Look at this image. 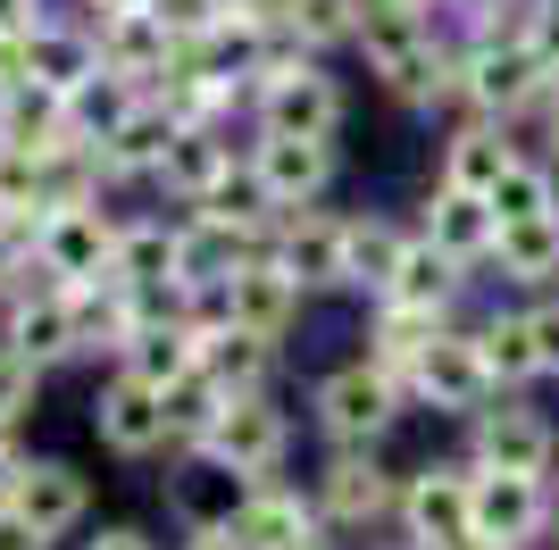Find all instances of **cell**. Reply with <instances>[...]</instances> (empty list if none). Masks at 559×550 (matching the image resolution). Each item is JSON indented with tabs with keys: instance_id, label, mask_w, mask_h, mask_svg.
<instances>
[{
	"instance_id": "obj_21",
	"label": "cell",
	"mask_w": 559,
	"mask_h": 550,
	"mask_svg": "<svg viewBox=\"0 0 559 550\" xmlns=\"http://www.w3.org/2000/svg\"><path fill=\"white\" fill-rule=\"evenodd\" d=\"M384 509H393V476H384L376 458L343 451L326 467V517H343V526H376Z\"/></svg>"
},
{
	"instance_id": "obj_24",
	"label": "cell",
	"mask_w": 559,
	"mask_h": 550,
	"mask_svg": "<svg viewBox=\"0 0 559 550\" xmlns=\"http://www.w3.org/2000/svg\"><path fill=\"white\" fill-rule=\"evenodd\" d=\"M510 142H501V125H467V134H451V151H443V183L451 192H492V183L510 176Z\"/></svg>"
},
{
	"instance_id": "obj_40",
	"label": "cell",
	"mask_w": 559,
	"mask_h": 550,
	"mask_svg": "<svg viewBox=\"0 0 559 550\" xmlns=\"http://www.w3.org/2000/svg\"><path fill=\"white\" fill-rule=\"evenodd\" d=\"M34 25H43V17H34V0H0V34H34Z\"/></svg>"
},
{
	"instance_id": "obj_2",
	"label": "cell",
	"mask_w": 559,
	"mask_h": 550,
	"mask_svg": "<svg viewBox=\"0 0 559 550\" xmlns=\"http://www.w3.org/2000/svg\"><path fill=\"white\" fill-rule=\"evenodd\" d=\"M259 117H267V134H334L343 125V92L326 84L318 68L301 59H259Z\"/></svg>"
},
{
	"instance_id": "obj_25",
	"label": "cell",
	"mask_w": 559,
	"mask_h": 550,
	"mask_svg": "<svg viewBox=\"0 0 559 550\" xmlns=\"http://www.w3.org/2000/svg\"><path fill=\"white\" fill-rule=\"evenodd\" d=\"M25 75H34V84H50V92H75V84H93V75H100V50L75 43V34L34 25V34H25Z\"/></svg>"
},
{
	"instance_id": "obj_8",
	"label": "cell",
	"mask_w": 559,
	"mask_h": 550,
	"mask_svg": "<svg viewBox=\"0 0 559 550\" xmlns=\"http://www.w3.org/2000/svg\"><path fill=\"white\" fill-rule=\"evenodd\" d=\"M393 375H384V367H343V375H326V384H318V417H326V434L334 442H376L384 434V426H393Z\"/></svg>"
},
{
	"instance_id": "obj_6",
	"label": "cell",
	"mask_w": 559,
	"mask_h": 550,
	"mask_svg": "<svg viewBox=\"0 0 559 550\" xmlns=\"http://www.w3.org/2000/svg\"><path fill=\"white\" fill-rule=\"evenodd\" d=\"M43 275H59V284H100V275L117 267V226H100V208H50L43 226Z\"/></svg>"
},
{
	"instance_id": "obj_5",
	"label": "cell",
	"mask_w": 559,
	"mask_h": 550,
	"mask_svg": "<svg viewBox=\"0 0 559 550\" xmlns=\"http://www.w3.org/2000/svg\"><path fill=\"white\" fill-rule=\"evenodd\" d=\"M418 550H476V476H418L401 492Z\"/></svg>"
},
{
	"instance_id": "obj_42",
	"label": "cell",
	"mask_w": 559,
	"mask_h": 550,
	"mask_svg": "<svg viewBox=\"0 0 559 550\" xmlns=\"http://www.w3.org/2000/svg\"><path fill=\"white\" fill-rule=\"evenodd\" d=\"M17 467H25V458L9 451V434H0V501H9V492H17Z\"/></svg>"
},
{
	"instance_id": "obj_27",
	"label": "cell",
	"mask_w": 559,
	"mask_h": 550,
	"mask_svg": "<svg viewBox=\"0 0 559 550\" xmlns=\"http://www.w3.org/2000/svg\"><path fill=\"white\" fill-rule=\"evenodd\" d=\"M234 392L217 384L210 367H192L185 384H167V442H210V426L226 417Z\"/></svg>"
},
{
	"instance_id": "obj_10",
	"label": "cell",
	"mask_w": 559,
	"mask_h": 550,
	"mask_svg": "<svg viewBox=\"0 0 559 550\" xmlns=\"http://www.w3.org/2000/svg\"><path fill=\"white\" fill-rule=\"evenodd\" d=\"M100 442L126 451V458L159 451V442H167V392L142 384V375H117V384L100 392Z\"/></svg>"
},
{
	"instance_id": "obj_33",
	"label": "cell",
	"mask_w": 559,
	"mask_h": 550,
	"mask_svg": "<svg viewBox=\"0 0 559 550\" xmlns=\"http://www.w3.org/2000/svg\"><path fill=\"white\" fill-rule=\"evenodd\" d=\"M359 17H368V0H284L293 43H343V34H359Z\"/></svg>"
},
{
	"instance_id": "obj_11",
	"label": "cell",
	"mask_w": 559,
	"mask_h": 550,
	"mask_svg": "<svg viewBox=\"0 0 559 550\" xmlns=\"http://www.w3.org/2000/svg\"><path fill=\"white\" fill-rule=\"evenodd\" d=\"M226 309H234V325H251V334L276 343L284 325H293V309H301V284H293L276 259H242V267L226 275Z\"/></svg>"
},
{
	"instance_id": "obj_36",
	"label": "cell",
	"mask_w": 559,
	"mask_h": 550,
	"mask_svg": "<svg viewBox=\"0 0 559 550\" xmlns=\"http://www.w3.org/2000/svg\"><path fill=\"white\" fill-rule=\"evenodd\" d=\"M151 9L167 17V34H176V43H192V34H217V25H226V0H151Z\"/></svg>"
},
{
	"instance_id": "obj_19",
	"label": "cell",
	"mask_w": 559,
	"mask_h": 550,
	"mask_svg": "<svg viewBox=\"0 0 559 550\" xmlns=\"http://www.w3.org/2000/svg\"><path fill=\"white\" fill-rule=\"evenodd\" d=\"M176 134H185V117L167 109H126V125L109 134V151H100V176H134V167H167V151H176Z\"/></svg>"
},
{
	"instance_id": "obj_4",
	"label": "cell",
	"mask_w": 559,
	"mask_h": 550,
	"mask_svg": "<svg viewBox=\"0 0 559 550\" xmlns=\"http://www.w3.org/2000/svg\"><path fill=\"white\" fill-rule=\"evenodd\" d=\"M409 392H418V400H435V409H485L501 384H492L485 343H476V334H435V343L418 350V375H409Z\"/></svg>"
},
{
	"instance_id": "obj_18",
	"label": "cell",
	"mask_w": 559,
	"mask_h": 550,
	"mask_svg": "<svg viewBox=\"0 0 559 550\" xmlns=\"http://www.w3.org/2000/svg\"><path fill=\"white\" fill-rule=\"evenodd\" d=\"M9 501H17L43 534H68L75 517H84V476H75V467H59V458H25Z\"/></svg>"
},
{
	"instance_id": "obj_37",
	"label": "cell",
	"mask_w": 559,
	"mask_h": 550,
	"mask_svg": "<svg viewBox=\"0 0 559 550\" xmlns=\"http://www.w3.org/2000/svg\"><path fill=\"white\" fill-rule=\"evenodd\" d=\"M0 550H50V534L34 526L17 501H0Z\"/></svg>"
},
{
	"instance_id": "obj_3",
	"label": "cell",
	"mask_w": 559,
	"mask_h": 550,
	"mask_svg": "<svg viewBox=\"0 0 559 550\" xmlns=\"http://www.w3.org/2000/svg\"><path fill=\"white\" fill-rule=\"evenodd\" d=\"M476 476V542L485 550H526L551 517L543 501V476H518V467H467Z\"/></svg>"
},
{
	"instance_id": "obj_17",
	"label": "cell",
	"mask_w": 559,
	"mask_h": 550,
	"mask_svg": "<svg viewBox=\"0 0 559 550\" xmlns=\"http://www.w3.org/2000/svg\"><path fill=\"white\" fill-rule=\"evenodd\" d=\"M192 367H201V334H192L185 318H151L134 325V343H126V375H142V384H185Z\"/></svg>"
},
{
	"instance_id": "obj_43",
	"label": "cell",
	"mask_w": 559,
	"mask_h": 550,
	"mask_svg": "<svg viewBox=\"0 0 559 550\" xmlns=\"http://www.w3.org/2000/svg\"><path fill=\"white\" fill-rule=\"evenodd\" d=\"M93 550H151V542H142V534H126V526H117V534H100Z\"/></svg>"
},
{
	"instance_id": "obj_20",
	"label": "cell",
	"mask_w": 559,
	"mask_h": 550,
	"mask_svg": "<svg viewBox=\"0 0 559 550\" xmlns=\"http://www.w3.org/2000/svg\"><path fill=\"white\" fill-rule=\"evenodd\" d=\"M9 343L25 359H59V350H84L75 343V284H50V292L17 300V318H9Z\"/></svg>"
},
{
	"instance_id": "obj_16",
	"label": "cell",
	"mask_w": 559,
	"mask_h": 550,
	"mask_svg": "<svg viewBox=\"0 0 559 550\" xmlns=\"http://www.w3.org/2000/svg\"><path fill=\"white\" fill-rule=\"evenodd\" d=\"M426 242H443L460 267H476V259H492V242H501V217H492L485 192H435V208H426Z\"/></svg>"
},
{
	"instance_id": "obj_44",
	"label": "cell",
	"mask_w": 559,
	"mask_h": 550,
	"mask_svg": "<svg viewBox=\"0 0 559 550\" xmlns=\"http://www.w3.org/2000/svg\"><path fill=\"white\" fill-rule=\"evenodd\" d=\"M301 550H326V542H301Z\"/></svg>"
},
{
	"instance_id": "obj_7",
	"label": "cell",
	"mask_w": 559,
	"mask_h": 550,
	"mask_svg": "<svg viewBox=\"0 0 559 550\" xmlns=\"http://www.w3.org/2000/svg\"><path fill=\"white\" fill-rule=\"evenodd\" d=\"M176 59V34L151 0H109V17H100V68L126 75V84H151V75Z\"/></svg>"
},
{
	"instance_id": "obj_9",
	"label": "cell",
	"mask_w": 559,
	"mask_h": 550,
	"mask_svg": "<svg viewBox=\"0 0 559 550\" xmlns=\"http://www.w3.org/2000/svg\"><path fill=\"white\" fill-rule=\"evenodd\" d=\"M201 451H210L217 467H234V476H267V467L284 458V417L267 409L259 392H234L226 417L210 426V442H201Z\"/></svg>"
},
{
	"instance_id": "obj_38",
	"label": "cell",
	"mask_w": 559,
	"mask_h": 550,
	"mask_svg": "<svg viewBox=\"0 0 559 550\" xmlns=\"http://www.w3.org/2000/svg\"><path fill=\"white\" fill-rule=\"evenodd\" d=\"M526 325H535V350H543V375L559 367V300H543V309H526Z\"/></svg>"
},
{
	"instance_id": "obj_41",
	"label": "cell",
	"mask_w": 559,
	"mask_h": 550,
	"mask_svg": "<svg viewBox=\"0 0 559 550\" xmlns=\"http://www.w3.org/2000/svg\"><path fill=\"white\" fill-rule=\"evenodd\" d=\"M192 550H242V534H234V526H201V534H192Z\"/></svg>"
},
{
	"instance_id": "obj_39",
	"label": "cell",
	"mask_w": 559,
	"mask_h": 550,
	"mask_svg": "<svg viewBox=\"0 0 559 550\" xmlns=\"http://www.w3.org/2000/svg\"><path fill=\"white\" fill-rule=\"evenodd\" d=\"M17 275H25V234H17V226H0V292H9Z\"/></svg>"
},
{
	"instance_id": "obj_15",
	"label": "cell",
	"mask_w": 559,
	"mask_h": 550,
	"mask_svg": "<svg viewBox=\"0 0 559 550\" xmlns=\"http://www.w3.org/2000/svg\"><path fill=\"white\" fill-rule=\"evenodd\" d=\"M343 234H350V226H334V217H309V208H301V217L276 234V251H267V259H276V267L293 275L301 292H309V284H350V267H343Z\"/></svg>"
},
{
	"instance_id": "obj_26",
	"label": "cell",
	"mask_w": 559,
	"mask_h": 550,
	"mask_svg": "<svg viewBox=\"0 0 559 550\" xmlns=\"http://www.w3.org/2000/svg\"><path fill=\"white\" fill-rule=\"evenodd\" d=\"M226 176H234V151L210 134V125H185V134H176V151H167V183H176L185 201H210Z\"/></svg>"
},
{
	"instance_id": "obj_23",
	"label": "cell",
	"mask_w": 559,
	"mask_h": 550,
	"mask_svg": "<svg viewBox=\"0 0 559 550\" xmlns=\"http://www.w3.org/2000/svg\"><path fill=\"white\" fill-rule=\"evenodd\" d=\"M492 259H501V275H518V284H551V275H559V208H543V217H518V226H501Z\"/></svg>"
},
{
	"instance_id": "obj_34",
	"label": "cell",
	"mask_w": 559,
	"mask_h": 550,
	"mask_svg": "<svg viewBox=\"0 0 559 550\" xmlns=\"http://www.w3.org/2000/svg\"><path fill=\"white\" fill-rule=\"evenodd\" d=\"M485 201H492V217H501V226H518V217H543V208H559V192H551V176H543L535 159H510V176L492 183Z\"/></svg>"
},
{
	"instance_id": "obj_13",
	"label": "cell",
	"mask_w": 559,
	"mask_h": 550,
	"mask_svg": "<svg viewBox=\"0 0 559 550\" xmlns=\"http://www.w3.org/2000/svg\"><path fill=\"white\" fill-rule=\"evenodd\" d=\"M251 167H259V183H267V201H276V208H301L309 192L326 183L334 151H326V134H267Z\"/></svg>"
},
{
	"instance_id": "obj_28",
	"label": "cell",
	"mask_w": 559,
	"mask_h": 550,
	"mask_svg": "<svg viewBox=\"0 0 559 550\" xmlns=\"http://www.w3.org/2000/svg\"><path fill=\"white\" fill-rule=\"evenodd\" d=\"M401 242L384 217H359V226L343 234V267H350V284H368V292H393V275H401Z\"/></svg>"
},
{
	"instance_id": "obj_12",
	"label": "cell",
	"mask_w": 559,
	"mask_h": 550,
	"mask_svg": "<svg viewBox=\"0 0 559 550\" xmlns=\"http://www.w3.org/2000/svg\"><path fill=\"white\" fill-rule=\"evenodd\" d=\"M476 467H518V476H543L551 467V426L535 409H476Z\"/></svg>"
},
{
	"instance_id": "obj_30",
	"label": "cell",
	"mask_w": 559,
	"mask_h": 550,
	"mask_svg": "<svg viewBox=\"0 0 559 550\" xmlns=\"http://www.w3.org/2000/svg\"><path fill=\"white\" fill-rule=\"evenodd\" d=\"M201 367H210L226 392H259V375H267V334H251V325H217L210 343H201Z\"/></svg>"
},
{
	"instance_id": "obj_31",
	"label": "cell",
	"mask_w": 559,
	"mask_h": 550,
	"mask_svg": "<svg viewBox=\"0 0 559 550\" xmlns=\"http://www.w3.org/2000/svg\"><path fill=\"white\" fill-rule=\"evenodd\" d=\"M176 242L185 234H167V226H126L117 234V267L126 284H142V292H159V284H176Z\"/></svg>"
},
{
	"instance_id": "obj_22",
	"label": "cell",
	"mask_w": 559,
	"mask_h": 550,
	"mask_svg": "<svg viewBox=\"0 0 559 550\" xmlns=\"http://www.w3.org/2000/svg\"><path fill=\"white\" fill-rule=\"evenodd\" d=\"M443 334V309H409V300H384V318H376V367L409 384L418 375V350Z\"/></svg>"
},
{
	"instance_id": "obj_35",
	"label": "cell",
	"mask_w": 559,
	"mask_h": 550,
	"mask_svg": "<svg viewBox=\"0 0 559 550\" xmlns=\"http://www.w3.org/2000/svg\"><path fill=\"white\" fill-rule=\"evenodd\" d=\"M34 375H43V359H25L17 343H0V426L17 409H34Z\"/></svg>"
},
{
	"instance_id": "obj_29",
	"label": "cell",
	"mask_w": 559,
	"mask_h": 550,
	"mask_svg": "<svg viewBox=\"0 0 559 550\" xmlns=\"http://www.w3.org/2000/svg\"><path fill=\"white\" fill-rule=\"evenodd\" d=\"M451 284H460V259H451L443 242H409V251H401V275H393V292H384V300H409V309H443Z\"/></svg>"
},
{
	"instance_id": "obj_14",
	"label": "cell",
	"mask_w": 559,
	"mask_h": 550,
	"mask_svg": "<svg viewBox=\"0 0 559 550\" xmlns=\"http://www.w3.org/2000/svg\"><path fill=\"white\" fill-rule=\"evenodd\" d=\"M226 526L242 534V550H301V542H318V517H309L293 492H276V483H251V492L234 501Z\"/></svg>"
},
{
	"instance_id": "obj_1",
	"label": "cell",
	"mask_w": 559,
	"mask_h": 550,
	"mask_svg": "<svg viewBox=\"0 0 559 550\" xmlns=\"http://www.w3.org/2000/svg\"><path fill=\"white\" fill-rule=\"evenodd\" d=\"M359 50H368V68L384 75L401 100H435V92H451L443 84L451 68L435 59V34H426L418 9H368V17H359Z\"/></svg>"
},
{
	"instance_id": "obj_32",
	"label": "cell",
	"mask_w": 559,
	"mask_h": 550,
	"mask_svg": "<svg viewBox=\"0 0 559 550\" xmlns=\"http://www.w3.org/2000/svg\"><path fill=\"white\" fill-rule=\"evenodd\" d=\"M476 343H485L492 384H526V375H543V350H535V325H526V318H492Z\"/></svg>"
}]
</instances>
